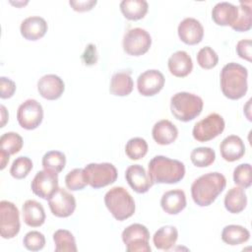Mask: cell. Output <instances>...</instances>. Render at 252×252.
<instances>
[{"label": "cell", "instance_id": "6", "mask_svg": "<svg viewBox=\"0 0 252 252\" xmlns=\"http://www.w3.org/2000/svg\"><path fill=\"white\" fill-rule=\"evenodd\" d=\"M88 184L94 188L105 187L116 181L118 173L116 167L109 162L95 163L92 162L84 168Z\"/></svg>", "mask_w": 252, "mask_h": 252}, {"label": "cell", "instance_id": "5", "mask_svg": "<svg viewBox=\"0 0 252 252\" xmlns=\"http://www.w3.org/2000/svg\"><path fill=\"white\" fill-rule=\"evenodd\" d=\"M203 99L188 92H179L170 98V110L172 115L182 122H188L196 118L203 109Z\"/></svg>", "mask_w": 252, "mask_h": 252}, {"label": "cell", "instance_id": "2", "mask_svg": "<svg viewBox=\"0 0 252 252\" xmlns=\"http://www.w3.org/2000/svg\"><path fill=\"white\" fill-rule=\"evenodd\" d=\"M248 72L241 64L230 62L220 71V89L224 96L229 99L243 97L248 90Z\"/></svg>", "mask_w": 252, "mask_h": 252}, {"label": "cell", "instance_id": "40", "mask_svg": "<svg viewBox=\"0 0 252 252\" xmlns=\"http://www.w3.org/2000/svg\"><path fill=\"white\" fill-rule=\"evenodd\" d=\"M23 244L30 251H39L45 245V237L41 232L32 230L24 236Z\"/></svg>", "mask_w": 252, "mask_h": 252}, {"label": "cell", "instance_id": "45", "mask_svg": "<svg viewBox=\"0 0 252 252\" xmlns=\"http://www.w3.org/2000/svg\"><path fill=\"white\" fill-rule=\"evenodd\" d=\"M0 109H1V126L0 127H4V125L6 124V122L8 120L9 114H8V111L6 110V107L4 105H1Z\"/></svg>", "mask_w": 252, "mask_h": 252}, {"label": "cell", "instance_id": "38", "mask_svg": "<svg viewBox=\"0 0 252 252\" xmlns=\"http://www.w3.org/2000/svg\"><path fill=\"white\" fill-rule=\"evenodd\" d=\"M197 62L201 68L209 70L217 66L219 62V56L212 47L205 46L198 51Z\"/></svg>", "mask_w": 252, "mask_h": 252}, {"label": "cell", "instance_id": "4", "mask_svg": "<svg viewBox=\"0 0 252 252\" xmlns=\"http://www.w3.org/2000/svg\"><path fill=\"white\" fill-rule=\"evenodd\" d=\"M104 204L113 218L124 220L135 213V201L130 193L121 186L112 187L104 195Z\"/></svg>", "mask_w": 252, "mask_h": 252}, {"label": "cell", "instance_id": "33", "mask_svg": "<svg viewBox=\"0 0 252 252\" xmlns=\"http://www.w3.org/2000/svg\"><path fill=\"white\" fill-rule=\"evenodd\" d=\"M44 169L52 170L54 172H60L63 170L66 164V157L62 152L49 151L44 154L41 160Z\"/></svg>", "mask_w": 252, "mask_h": 252}, {"label": "cell", "instance_id": "7", "mask_svg": "<svg viewBox=\"0 0 252 252\" xmlns=\"http://www.w3.org/2000/svg\"><path fill=\"white\" fill-rule=\"evenodd\" d=\"M121 236L128 252L151 251V246L149 244L150 232L144 224L133 223L128 225L122 231Z\"/></svg>", "mask_w": 252, "mask_h": 252}, {"label": "cell", "instance_id": "13", "mask_svg": "<svg viewBox=\"0 0 252 252\" xmlns=\"http://www.w3.org/2000/svg\"><path fill=\"white\" fill-rule=\"evenodd\" d=\"M51 213L58 218L70 217L76 209L75 197L63 188L58 190L48 199Z\"/></svg>", "mask_w": 252, "mask_h": 252}, {"label": "cell", "instance_id": "44", "mask_svg": "<svg viewBox=\"0 0 252 252\" xmlns=\"http://www.w3.org/2000/svg\"><path fill=\"white\" fill-rule=\"evenodd\" d=\"M10 155H8L6 152L0 150V168L4 169L9 161Z\"/></svg>", "mask_w": 252, "mask_h": 252}, {"label": "cell", "instance_id": "32", "mask_svg": "<svg viewBox=\"0 0 252 252\" xmlns=\"http://www.w3.org/2000/svg\"><path fill=\"white\" fill-rule=\"evenodd\" d=\"M192 163L197 167H207L216 159V153L210 147L195 148L190 154Z\"/></svg>", "mask_w": 252, "mask_h": 252}, {"label": "cell", "instance_id": "42", "mask_svg": "<svg viewBox=\"0 0 252 252\" xmlns=\"http://www.w3.org/2000/svg\"><path fill=\"white\" fill-rule=\"evenodd\" d=\"M251 40L250 39H241L236 44V52L238 56L247 61H251Z\"/></svg>", "mask_w": 252, "mask_h": 252}, {"label": "cell", "instance_id": "39", "mask_svg": "<svg viewBox=\"0 0 252 252\" xmlns=\"http://www.w3.org/2000/svg\"><path fill=\"white\" fill-rule=\"evenodd\" d=\"M233 182L241 188H248L252 183L250 163H241L233 170Z\"/></svg>", "mask_w": 252, "mask_h": 252}, {"label": "cell", "instance_id": "11", "mask_svg": "<svg viewBox=\"0 0 252 252\" xmlns=\"http://www.w3.org/2000/svg\"><path fill=\"white\" fill-rule=\"evenodd\" d=\"M43 119V108L41 104L33 99L29 98L22 102L18 107L17 120L20 126L27 130L37 128Z\"/></svg>", "mask_w": 252, "mask_h": 252}, {"label": "cell", "instance_id": "19", "mask_svg": "<svg viewBox=\"0 0 252 252\" xmlns=\"http://www.w3.org/2000/svg\"><path fill=\"white\" fill-rule=\"evenodd\" d=\"M220 152L221 158L229 162L240 159L245 154V146L242 139L236 135H229L225 137L220 145Z\"/></svg>", "mask_w": 252, "mask_h": 252}, {"label": "cell", "instance_id": "12", "mask_svg": "<svg viewBox=\"0 0 252 252\" xmlns=\"http://www.w3.org/2000/svg\"><path fill=\"white\" fill-rule=\"evenodd\" d=\"M32 191L36 196L48 200L58 190V173L43 169L37 171L31 184Z\"/></svg>", "mask_w": 252, "mask_h": 252}, {"label": "cell", "instance_id": "35", "mask_svg": "<svg viewBox=\"0 0 252 252\" xmlns=\"http://www.w3.org/2000/svg\"><path fill=\"white\" fill-rule=\"evenodd\" d=\"M125 153L132 160L144 158L148 153V144L145 139L140 137L131 138L125 146Z\"/></svg>", "mask_w": 252, "mask_h": 252}, {"label": "cell", "instance_id": "28", "mask_svg": "<svg viewBox=\"0 0 252 252\" xmlns=\"http://www.w3.org/2000/svg\"><path fill=\"white\" fill-rule=\"evenodd\" d=\"M119 6L124 17L131 21L143 19L149 9V4L146 0H123Z\"/></svg>", "mask_w": 252, "mask_h": 252}, {"label": "cell", "instance_id": "36", "mask_svg": "<svg viewBox=\"0 0 252 252\" xmlns=\"http://www.w3.org/2000/svg\"><path fill=\"white\" fill-rule=\"evenodd\" d=\"M66 187L71 191L82 190L88 185L84 168H74L65 176Z\"/></svg>", "mask_w": 252, "mask_h": 252}, {"label": "cell", "instance_id": "29", "mask_svg": "<svg viewBox=\"0 0 252 252\" xmlns=\"http://www.w3.org/2000/svg\"><path fill=\"white\" fill-rule=\"evenodd\" d=\"M249 238V230L238 224H228L221 231V239L228 245H239L248 241Z\"/></svg>", "mask_w": 252, "mask_h": 252}, {"label": "cell", "instance_id": "8", "mask_svg": "<svg viewBox=\"0 0 252 252\" xmlns=\"http://www.w3.org/2000/svg\"><path fill=\"white\" fill-rule=\"evenodd\" d=\"M224 126L225 123L222 116L213 112L194 125L192 135L198 142H207L221 134Z\"/></svg>", "mask_w": 252, "mask_h": 252}, {"label": "cell", "instance_id": "43", "mask_svg": "<svg viewBox=\"0 0 252 252\" xmlns=\"http://www.w3.org/2000/svg\"><path fill=\"white\" fill-rule=\"evenodd\" d=\"M69 4L73 10L77 12H86L92 10L94 6H95L96 0H70Z\"/></svg>", "mask_w": 252, "mask_h": 252}, {"label": "cell", "instance_id": "17", "mask_svg": "<svg viewBox=\"0 0 252 252\" xmlns=\"http://www.w3.org/2000/svg\"><path fill=\"white\" fill-rule=\"evenodd\" d=\"M65 90L63 80L55 74L42 76L37 82V91L39 94L48 100L59 98Z\"/></svg>", "mask_w": 252, "mask_h": 252}, {"label": "cell", "instance_id": "10", "mask_svg": "<svg viewBox=\"0 0 252 252\" xmlns=\"http://www.w3.org/2000/svg\"><path fill=\"white\" fill-rule=\"evenodd\" d=\"M152 45L150 33L142 28H133L128 30L123 36V49L132 56L145 54Z\"/></svg>", "mask_w": 252, "mask_h": 252}, {"label": "cell", "instance_id": "31", "mask_svg": "<svg viewBox=\"0 0 252 252\" xmlns=\"http://www.w3.org/2000/svg\"><path fill=\"white\" fill-rule=\"evenodd\" d=\"M252 26V10L251 2H239L238 16L234 24L231 26L232 30L236 32H247Z\"/></svg>", "mask_w": 252, "mask_h": 252}, {"label": "cell", "instance_id": "23", "mask_svg": "<svg viewBox=\"0 0 252 252\" xmlns=\"http://www.w3.org/2000/svg\"><path fill=\"white\" fill-rule=\"evenodd\" d=\"M152 135L158 145L165 146L173 143L177 139L178 130L171 121L162 119L154 125Z\"/></svg>", "mask_w": 252, "mask_h": 252}, {"label": "cell", "instance_id": "20", "mask_svg": "<svg viewBox=\"0 0 252 252\" xmlns=\"http://www.w3.org/2000/svg\"><path fill=\"white\" fill-rule=\"evenodd\" d=\"M167 66L169 72L178 78L188 76L193 69V62L190 55L184 50H178L168 58Z\"/></svg>", "mask_w": 252, "mask_h": 252}, {"label": "cell", "instance_id": "9", "mask_svg": "<svg viewBox=\"0 0 252 252\" xmlns=\"http://www.w3.org/2000/svg\"><path fill=\"white\" fill-rule=\"evenodd\" d=\"M20 215L16 205L3 200L0 202V234L4 239L15 237L20 231Z\"/></svg>", "mask_w": 252, "mask_h": 252}, {"label": "cell", "instance_id": "37", "mask_svg": "<svg viewBox=\"0 0 252 252\" xmlns=\"http://www.w3.org/2000/svg\"><path fill=\"white\" fill-rule=\"evenodd\" d=\"M32 169V161L28 157L17 158L10 168V174L16 179H23L28 176Z\"/></svg>", "mask_w": 252, "mask_h": 252}, {"label": "cell", "instance_id": "34", "mask_svg": "<svg viewBox=\"0 0 252 252\" xmlns=\"http://www.w3.org/2000/svg\"><path fill=\"white\" fill-rule=\"evenodd\" d=\"M23 138L15 132H7L0 137V150L6 152L10 156L19 153L23 148Z\"/></svg>", "mask_w": 252, "mask_h": 252}, {"label": "cell", "instance_id": "27", "mask_svg": "<svg viewBox=\"0 0 252 252\" xmlns=\"http://www.w3.org/2000/svg\"><path fill=\"white\" fill-rule=\"evenodd\" d=\"M224 207L231 214L242 212L247 205V196L241 187L230 188L224 196Z\"/></svg>", "mask_w": 252, "mask_h": 252}, {"label": "cell", "instance_id": "14", "mask_svg": "<svg viewBox=\"0 0 252 252\" xmlns=\"http://www.w3.org/2000/svg\"><path fill=\"white\" fill-rule=\"evenodd\" d=\"M164 86L163 74L156 69L143 72L137 79V89L144 96H153L159 93Z\"/></svg>", "mask_w": 252, "mask_h": 252}, {"label": "cell", "instance_id": "25", "mask_svg": "<svg viewBox=\"0 0 252 252\" xmlns=\"http://www.w3.org/2000/svg\"><path fill=\"white\" fill-rule=\"evenodd\" d=\"M134 83L130 72L122 71L113 74L110 80L109 91L112 94L117 96H126L133 91Z\"/></svg>", "mask_w": 252, "mask_h": 252}, {"label": "cell", "instance_id": "3", "mask_svg": "<svg viewBox=\"0 0 252 252\" xmlns=\"http://www.w3.org/2000/svg\"><path fill=\"white\" fill-rule=\"evenodd\" d=\"M149 175L154 183L174 184L185 175L184 163L164 156L154 157L148 165Z\"/></svg>", "mask_w": 252, "mask_h": 252}, {"label": "cell", "instance_id": "15", "mask_svg": "<svg viewBox=\"0 0 252 252\" xmlns=\"http://www.w3.org/2000/svg\"><path fill=\"white\" fill-rule=\"evenodd\" d=\"M125 178L130 187L137 193H146L154 182L146 169L140 164H132L125 171Z\"/></svg>", "mask_w": 252, "mask_h": 252}, {"label": "cell", "instance_id": "26", "mask_svg": "<svg viewBox=\"0 0 252 252\" xmlns=\"http://www.w3.org/2000/svg\"><path fill=\"white\" fill-rule=\"evenodd\" d=\"M178 238V231L175 226L164 225L159 227L153 236V242L156 248L159 250L171 249Z\"/></svg>", "mask_w": 252, "mask_h": 252}, {"label": "cell", "instance_id": "1", "mask_svg": "<svg viewBox=\"0 0 252 252\" xmlns=\"http://www.w3.org/2000/svg\"><path fill=\"white\" fill-rule=\"evenodd\" d=\"M226 179L220 172H209L195 179L191 185V196L200 207L210 206L223 191Z\"/></svg>", "mask_w": 252, "mask_h": 252}, {"label": "cell", "instance_id": "24", "mask_svg": "<svg viewBox=\"0 0 252 252\" xmlns=\"http://www.w3.org/2000/svg\"><path fill=\"white\" fill-rule=\"evenodd\" d=\"M25 223L32 227H38L45 221V212L40 203L35 200H27L22 208Z\"/></svg>", "mask_w": 252, "mask_h": 252}, {"label": "cell", "instance_id": "21", "mask_svg": "<svg viewBox=\"0 0 252 252\" xmlns=\"http://www.w3.org/2000/svg\"><path fill=\"white\" fill-rule=\"evenodd\" d=\"M186 195L183 190L173 189L163 193L160 199L162 210L168 215H177L186 207Z\"/></svg>", "mask_w": 252, "mask_h": 252}, {"label": "cell", "instance_id": "30", "mask_svg": "<svg viewBox=\"0 0 252 252\" xmlns=\"http://www.w3.org/2000/svg\"><path fill=\"white\" fill-rule=\"evenodd\" d=\"M56 252H76L77 245L74 235L67 229H58L53 233Z\"/></svg>", "mask_w": 252, "mask_h": 252}, {"label": "cell", "instance_id": "16", "mask_svg": "<svg viewBox=\"0 0 252 252\" xmlns=\"http://www.w3.org/2000/svg\"><path fill=\"white\" fill-rule=\"evenodd\" d=\"M177 32L181 41L189 45H194L202 41L204 28L197 19L185 18L178 25Z\"/></svg>", "mask_w": 252, "mask_h": 252}, {"label": "cell", "instance_id": "18", "mask_svg": "<svg viewBox=\"0 0 252 252\" xmlns=\"http://www.w3.org/2000/svg\"><path fill=\"white\" fill-rule=\"evenodd\" d=\"M48 29L46 21L39 16L26 18L20 26L21 34L28 40H37L44 36Z\"/></svg>", "mask_w": 252, "mask_h": 252}, {"label": "cell", "instance_id": "22", "mask_svg": "<svg viewBox=\"0 0 252 252\" xmlns=\"http://www.w3.org/2000/svg\"><path fill=\"white\" fill-rule=\"evenodd\" d=\"M238 16V6L229 2H219L212 10V19L219 26H232Z\"/></svg>", "mask_w": 252, "mask_h": 252}, {"label": "cell", "instance_id": "41", "mask_svg": "<svg viewBox=\"0 0 252 252\" xmlns=\"http://www.w3.org/2000/svg\"><path fill=\"white\" fill-rule=\"evenodd\" d=\"M16 92V84L9 78L1 77L0 78V97L9 98L13 96Z\"/></svg>", "mask_w": 252, "mask_h": 252}]
</instances>
